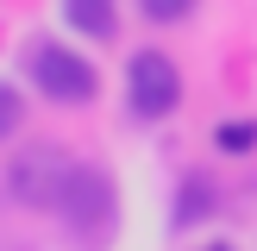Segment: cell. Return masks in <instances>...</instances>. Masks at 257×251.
<instances>
[{
  "instance_id": "6da1fadb",
  "label": "cell",
  "mask_w": 257,
  "mask_h": 251,
  "mask_svg": "<svg viewBox=\"0 0 257 251\" xmlns=\"http://www.w3.org/2000/svg\"><path fill=\"white\" fill-rule=\"evenodd\" d=\"M25 69H32V82L44 88L50 100H63V107H82L100 88L94 63H88L82 50H69V44H50V38H38V44L25 50Z\"/></svg>"
},
{
  "instance_id": "5b68a950",
  "label": "cell",
  "mask_w": 257,
  "mask_h": 251,
  "mask_svg": "<svg viewBox=\"0 0 257 251\" xmlns=\"http://www.w3.org/2000/svg\"><path fill=\"white\" fill-rule=\"evenodd\" d=\"M63 19H69L82 38H94V44L119 32V13H113V0H63Z\"/></svg>"
},
{
  "instance_id": "277c9868",
  "label": "cell",
  "mask_w": 257,
  "mask_h": 251,
  "mask_svg": "<svg viewBox=\"0 0 257 251\" xmlns=\"http://www.w3.org/2000/svg\"><path fill=\"white\" fill-rule=\"evenodd\" d=\"M63 182H69V157L63 151H25L19 163H13V195L25 201V207H57Z\"/></svg>"
},
{
  "instance_id": "9c48e42d",
  "label": "cell",
  "mask_w": 257,
  "mask_h": 251,
  "mask_svg": "<svg viewBox=\"0 0 257 251\" xmlns=\"http://www.w3.org/2000/svg\"><path fill=\"white\" fill-rule=\"evenodd\" d=\"M207 251H232V245H207Z\"/></svg>"
},
{
  "instance_id": "ba28073f",
  "label": "cell",
  "mask_w": 257,
  "mask_h": 251,
  "mask_svg": "<svg viewBox=\"0 0 257 251\" xmlns=\"http://www.w3.org/2000/svg\"><path fill=\"white\" fill-rule=\"evenodd\" d=\"M138 7H145V19L176 25V19H188V13H195V0H138Z\"/></svg>"
},
{
  "instance_id": "52a82bcc",
  "label": "cell",
  "mask_w": 257,
  "mask_h": 251,
  "mask_svg": "<svg viewBox=\"0 0 257 251\" xmlns=\"http://www.w3.org/2000/svg\"><path fill=\"white\" fill-rule=\"evenodd\" d=\"M19 119H25L19 88H13V82H0V138H13V132H19Z\"/></svg>"
},
{
  "instance_id": "8992f818",
  "label": "cell",
  "mask_w": 257,
  "mask_h": 251,
  "mask_svg": "<svg viewBox=\"0 0 257 251\" xmlns=\"http://www.w3.org/2000/svg\"><path fill=\"white\" fill-rule=\"evenodd\" d=\"M213 145L220 151H251L257 145V119H226L220 132H213Z\"/></svg>"
},
{
  "instance_id": "3957f363",
  "label": "cell",
  "mask_w": 257,
  "mask_h": 251,
  "mask_svg": "<svg viewBox=\"0 0 257 251\" xmlns=\"http://www.w3.org/2000/svg\"><path fill=\"white\" fill-rule=\"evenodd\" d=\"M125 100H132L138 119H170L182 107V69L163 50H138L132 69H125Z\"/></svg>"
},
{
  "instance_id": "7a4b0ae2",
  "label": "cell",
  "mask_w": 257,
  "mask_h": 251,
  "mask_svg": "<svg viewBox=\"0 0 257 251\" xmlns=\"http://www.w3.org/2000/svg\"><path fill=\"white\" fill-rule=\"evenodd\" d=\"M57 213L75 226V232L100 238L113 226V213H119V195H113L107 170H94V163H69V182H63V195H57Z\"/></svg>"
}]
</instances>
